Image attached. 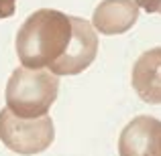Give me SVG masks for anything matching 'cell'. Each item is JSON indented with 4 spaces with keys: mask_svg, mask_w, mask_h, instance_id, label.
Wrapping results in <instances>:
<instances>
[{
    "mask_svg": "<svg viewBox=\"0 0 161 156\" xmlns=\"http://www.w3.org/2000/svg\"><path fill=\"white\" fill-rule=\"evenodd\" d=\"M71 20V39L65 53L49 65V73L53 75H78L84 71L98 53V37L92 24L78 16H69Z\"/></svg>",
    "mask_w": 161,
    "mask_h": 156,
    "instance_id": "cell-4",
    "label": "cell"
},
{
    "mask_svg": "<svg viewBox=\"0 0 161 156\" xmlns=\"http://www.w3.org/2000/svg\"><path fill=\"white\" fill-rule=\"evenodd\" d=\"M130 83L143 102L161 103V47L149 49L135 61Z\"/></svg>",
    "mask_w": 161,
    "mask_h": 156,
    "instance_id": "cell-6",
    "label": "cell"
},
{
    "mask_svg": "<svg viewBox=\"0 0 161 156\" xmlns=\"http://www.w3.org/2000/svg\"><path fill=\"white\" fill-rule=\"evenodd\" d=\"M53 122L51 118H19L10 109L0 112V138L10 150L19 154L43 152L53 142Z\"/></svg>",
    "mask_w": 161,
    "mask_h": 156,
    "instance_id": "cell-3",
    "label": "cell"
},
{
    "mask_svg": "<svg viewBox=\"0 0 161 156\" xmlns=\"http://www.w3.org/2000/svg\"><path fill=\"white\" fill-rule=\"evenodd\" d=\"M71 39V20L57 10L31 14L16 35V53L27 69H41L55 63Z\"/></svg>",
    "mask_w": 161,
    "mask_h": 156,
    "instance_id": "cell-1",
    "label": "cell"
},
{
    "mask_svg": "<svg viewBox=\"0 0 161 156\" xmlns=\"http://www.w3.org/2000/svg\"><path fill=\"white\" fill-rule=\"evenodd\" d=\"M137 8H143L145 12H155L161 14V0H133Z\"/></svg>",
    "mask_w": 161,
    "mask_h": 156,
    "instance_id": "cell-8",
    "label": "cell"
},
{
    "mask_svg": "<svg viewBox=\"0 0 161 156\" xmlns=\"http://www.w3.org/2000/svg\"><path fill=\"white\" fill-rule=\"evenodd\" d=\"M120 156H161V122L153 116H139L125 126L118 138Z\"/></svg>",
    "mask_w": 161,
    "mask_h": 156,
    "instance_id": "cell-5",
    "label": "cell"
},
{
    "mask_svg": "<svg viewBox=\"0 0 161 156\" xmlns=\"http://www.w3.org/2000/svg\"><path fill=\"white\" fill-rule=\"evenodd\" d=\"M139 8L133 0H102L92 14V28L102 35H120L135 27Z\"/></svg>",
    "mask_w": 161,
    "mask_h": 156,
    "instance_id": "cell-7",
    "label": "cell"
},
{
    "mask_svg": "<svg viewBox=\"0 0 161 156\" xmlns=\"http://www.w3.org/2000/svg\"><path fill=\"white\" fill-rule=\"evenodd\" d=\"M57 77L41 69H16L6 87L8 109L19 118H43L57 98Z\"/></svg>",
    "mask_w": 161,
    "mask_h": 156,
    "instance_id": "cell-2",
    "label": "cell"
},
{
    "mask_svg": "<svg viewBox=\"0 0 161 156\" xmlns=\"http://www.w3.org/2000/svg\"><path fill=\"white\" fill-rule=\"evenodd\" d=\"M14 12V0H0V18H6Z\"/></svg>",
    "mask_w": 161,
    "mask_h": 156,
    "instance_id": "cell-9",
    "label": "cell"
}]
</instances>
